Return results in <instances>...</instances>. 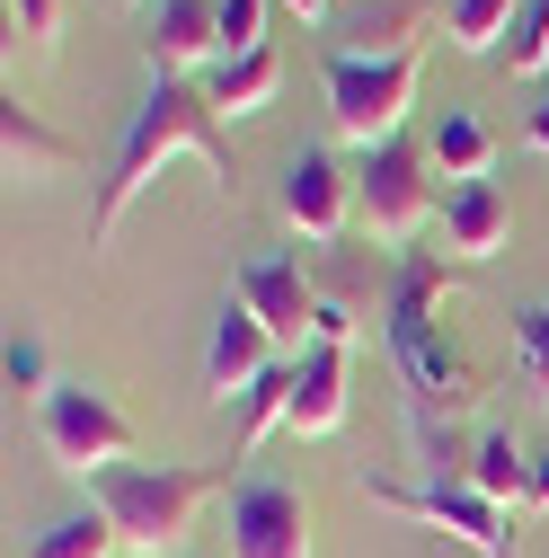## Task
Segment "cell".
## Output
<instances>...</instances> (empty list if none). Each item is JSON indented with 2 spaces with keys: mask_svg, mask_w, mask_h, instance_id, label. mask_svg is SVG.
Instances as JSON below:
<instances>
[{
  "mask_svg": "<svg viewBox=\"0 0 549 558\" xmlns=\"http://www.w3.org/2000/svg\"><path fill=\"white\" fill-rule=\"evenodd\" d=\"M514 373H523V390L549 408V302L514 311Z\"/></svg>",
  "mask_w": 549,
  "mask_h": 558,
  "instance_id": "24",
  "label": "cell"
},
{
  "mask_svg": "<svg viewBox=\"0 0 549 558\" xmlns=\"http://www.w3.org/2000/svg\"><path fill=\"white\" fill-rule=\"evenodd\" d=\"M514 10H523V0H443V36H452V53H505Z\"/></svg>",
  "mask_w": 549,
  "mask_h": 558,
  "instance_id": "19",
  "label": "cell"
},
{
  "mask_svg": "<svg viewBox=\"0 0 549 558\" xmlns=\"http://www.w3.org/2000/svg\"><path fill=\"white\" fill-rule=\"evenodd\" d=\"M107 549H124L115 541V523L89 506V514H62V523H45L36 541H27V558H107Z\"/></svg>",
  "mask_w": 549,
  "mask_h": 558,
  "instance_id": "22",
  "label": "cell"
},
{
  "mask_svg": "<svg viewBox=\"0 0 549 558\" xmlns=\"http://www.w3.org/2000/svg\"><path fill=\"white\" fill-rule=\"evenodd\" d=\"M0 151H10V178H53V169H72V143H62L53 124H36V107H0Z\"/></svg>",
  "mask_w": 549,
  "mask_h": 558,
  "instance_id": "17",
  "label": "cell"
},
{
  "mask_svg": "<svg viewBox=\"0 0 549 558\" xmlns=\"http://www.w3.org/2000/svg\"><path fill=\"white\" fill-rule=\"evenodd\" d=\"M213 10H222V62L266 45V0H213Z\"/></svg>",
  "mask_w": 549,
  "mask_h": 558,
  "instance_id": "26",
  "label": "cell"
},
{
  "mask_svg": "<svg viewBox=\"0 0 549 558\" xmlns=\"http://www.w3.org/2000/svg\"><path fill=\"white\" fill-rule=\"evenodd\" d=\"M505 62L532 81V72H549V0H523L514 10V36H505Z\"/></svg>",
  "mask_w": 549,
  "mask_h": 558,
  "instance_id": "25",
  "label": "cell"
},
{
  "mask_svg": "<svg viewBox=\"0 0 549 558\" xmlns=\"http://www.w3.org/2000/svg\"><path fill=\"white\" fill-rule=\"evenodd\" d=\"M222 116H213V98H204L195 81H151L143 89V107H133V124H124V143H115V160H107V178H98V204H89V248H107L115 240V222H124V204L151 186V169H169L178 151L186 160H204L213 169V186L231 195V151H222V133H213Z\"/></svg>",
  "mask_w": 549,
  "mask_h": 558,
  "instance_id": "2",
  "label": "cell"
},
{
  "mask_svg": "<svg viewBox=\"0 0 549 558\" xmlns=\"http://www.w3.org/2000/svg\"><path fill=\"white\" fill-rule=\"evenodd\" d=\"M274 364H284V355H274V337L257 328V311H248V302H222V311H213V337H204V390L231 408V399H248V381H266Z\"/></svg>",
  "mask_w": 549,
  "mask_h": 558,
  "instance_id": "12",
  "label": "cell"
},
{
  "mask_svg": "<svg viewBox=\"0 0 549 558\" xmlns=\"http://www.w3.org/2000/svg\"><path fill=\"white\" fill-rule=\"evenodd\" d=\"M143 62H151V81H204L222 62V10L213 0H151Z\"/></svg>",
  "mask_w": 549,
  "mask_h": 558,
  "instance_id": "11",
  "label": "cell"
},
{
  "mask_svg": "<svg viewBox=\"0 0 549 558\" xmlns=\"http://www.w3.org/2000/svg\"><path fill=\"white\" fill-rule=\"evenodd\" d=\"M505 240H514V195L497 178H469L443 195V248L452 257H497Z\"/></svg>",
  "mask_w": 549,
  "mask_h": 558,
  "instance_id": "13",
  "label": "cell"
},
{
  "mask_svg": "<svg viewBox=\"0 0 549 558\" xmlns=\"http://www.w3.org/2000/svg\"><path fill=\"white\" fill-rule=\"evenodd\" d=\"M195 89L213 98V116H257L274 89H284V62H274V45H257V53H231V62H213V72H204Z\"/></svg>",
  "mask_w": 549,
  "mask_h": 558,
  "instance_id": "15",
  "label": "cell"
},
{
  "mask_svg": "<svg viewBox=\"0 0 549 558\" xmlns=\"http://www.w3.org/2000/svg\"><path fill=\"white\" fill-rule=\"evenodd\" d=\"M373 487V506H390V514H417V523H435L443 541H461V549H478V558H514V532H505V506H488L469 478H364Z\"/></svg>",
  "mask_w": 549,
  "mask_h": 558,
  "instance_id": "7",
  "label": "cell"
},
{
  "mask_svg": "<svg viewBox=\"0 0 549 558\" xmlns=\"http://www.w3.org/2000/svg\"><path fill=\"white\" fill-rule=\"evenodd\" d=\"M36 444H45L53 470L98 478V470H115V461L133 452V416H124L107 390H89V381H53V390L36 399Z\"/></svg>",
  "mask_w": 549,
  "mask_h": 558,
  "instance_id": "5",
  "label": "cell"
},
{
  "mask_svg": "<svg viewBox=\"0 0 549 558\" xmlns=\"http://www.w3.org/2000/svg\"><path fill=\"white\" fill-rule=\"evenodd\" d=\"M293 435H337L346 426V345H310L293 355Z\"/></svg>",
  "mask_w": 549,
  "mask_h": 558,
  "instance_id": "14",
  "label": "cell"
},
{
  "mask_svg": "<svg viewBox=\"0 0 549 558\" xmlns=\"http://www.w3.org/2000/svg\"><path fill=\"white\" fill-rule=\"evenodd\" d=\"M488 506H514V497H532V461L514 452V435H478V452H469V470H461Z\"/></svg>",
  "mask_w": 549,
  "mask_h": 558,
  "instance_id": "21",
  "label": "cell"
},
{
  "mask_svg": "<svg viewBox=\"0 0 549 558\" xmlns=\"http://www.w3.org/2000/svg\"><path fill=\"white\" fill-rule=\"evenodd\" d=\"M426 151H435V169H443L452 186H469V178H488V169H497V133L478 124L469 107H443L435 133H426Z\"/></svg>",
  "mask_w": 549,
  "mask_h": 558,
  "instance_id": "16",
  "label": "cell"
},
{
  "mask_svg": "<svg viewBox=\"0 0 549 558\" xmlns=\"http://www.w3.org/2000/svg\"><path fill=\"white\" fill-rule=\"evenodd\" d=\"M231 302L257 311V328L274 337V355H310V319H319V284L302 275V257H248L231 266Z\"/></svg>",
  "mask_w": 549,
  "mask_h": 558,
  "instance_id": "8",
  "label": "cell"
},
{
  "mask_svg": "<svg viewBox=\"0 0 549 558\" xmlns=\"http://www.w3.org/2000/svg\"><path fill=\"white\" fill-rule=\"evenodd\" d=\"M443 284H452L443 248H407L390 266V293H381V337H390V364H399V390H407V435H417L426 470L435 478H461L452 470V444L435 435V416H443V426L469 416L478 408V373L461 364V345L443 337Z\"/></svg>",
  "mask_w": 549,
  "mask_h": 558,
  "instance_id": "1",
  "label": "cell"
},
{
  "mask_svg": "<svg viewBox=\"0 0 549 558\" xmlns=\"http://www.w3.org/2000/svg\"><path fill=\"white\" fill-rule=\"evenodd\" d=\"M274 204H284V222H293L302 240L337 248V240H346V222H355V178L337 169V151H293Z\"/></svg>",
  "mask_w": 549,
  "mask_h": 558,
  "instance_id": "10",
  "label": "cell"
},
{
  "mask_svg": "<svg viewBox=\"0 0 549 558\" xmlns=\"http://www.w3.org/2000/svg\"><path fill=\"white\" fill-rule=\"evenodd\" d=\"M426 0H364V19H355V53H417L426 45Z\"/></svg>",
  "mask_w": 549,
  "mask_h": 558,
  "instance_id": "18",
  "label": "cell"
},
{
  "mask_svg": "<svg viewBox=\"0 0 549 558\" xmlns=\"http://www.w3.org/2000/svg\"><path fill=\"white\" fill-rule=\"evenodd\" d=\"M417 81H426V45L417 53H355V45H328V124L346 143L381 151L399 143L407 107H417Z\"/></svg>",
  "mask_w": 549,
  "mask_h": 558,
  "instance_id": "4",
  "label": "cell"
},
{
  "mask_svg": "<svg viewBox=\"0 0 549 558\" xmlns=\"http://www.w3.org/2000/svg\"><path fill=\"white\" fill-rule=\"evenodd\" d=\"M284 10H302V19H328V0H284Z\"/></svg>",
  "mask_w": 549,
  "mask_h": 558,
  "instance_id": "31",
  "label": "cell"
},
{
  "mask_svg": "<svg viewBox=\"0 0 549 558\" xmlns=\"http://www.w3.org/2000/svg\"><path fill=\"white\" fill-rule=\"evenodd\" d=\"M523 143H532V151H540V160H549V89H540V98H532V124H523Z\"/></svg>",
  "mask_w": 549,
  "mask_h": 558,
  "instance_id": "29",
  "label": "cell"
},
{
  "mask_svg": "<svg viewBox=\"0 0 549 558\" xmlns=\"http://www.w3.org/2000/svg\"><path fill=\"white\" fill-rule=\"evenodd\" d=\"M10 390H36V399L53 390V381H45V345H36V337H10Z\"/></svg>",
  "mask_w": 549,
  "mask_h": 558,
  "instance_id": "28",
  "label": "cell"
},
{
  "mask_svg": "<svg viewBox=\"0 0 549 558\" xmlns=\"http://www.w3.org/2000/svg\"><path fill=\"white\" fill-rule=\"evenodd\" d=\"M231 558H310V506L293 478L231 487Z\"/></svg>",
  "mask_w": 549,
  "mask_h": 558,
  "instance_id": "9",
  "label": "cell"
},
{
  "mask_svg": "<svg viewBox=\"0 0 549 558\" xmlns=\"http://www.w3.org/2000/svg\"><path fill=\"white\" fill-rule=\"evenodd\" d=\"M213 487H231V470H186V461H115V470H98L89 478V506L115 523V541L124 549H143V558H160V549H178L186 541V523H195V506L213 497Z\"/></svg>",
  "mask_w": 549,
  "mask_h": 558,
  "instance_id": "3",
  "label": "cell"
},
{
  "mask_svg": "<svg viewBox=\"0 0 549 558\" xmlns=\"http://www.w3.org/2000/svg\"><path fill=\"white\" fill-rule=\"evenodd\" d=\"M523 506H549V461L532 470V497H523Z\"/></svg>",
  "mask_w": 549,
  "mask_h": 558,
  "instance_id": "30",
  "label": "cell"
},
{
  "mask_svg": "<svg viewBox=\"0 0 549 558\" xmlns=\"http://www.w3.org/2000/svg\"><path fill=\"white\" fill-rule=\"evenodd\" d=\"M435 151L426 143H381V151H364V169H355V214H364V231L381 240V248H399L407 257V240H417L426 222H435Z\"/></svg>",
  "mask_w": 549,
  "mask_h": 558,
  "instance_id": "6",
  "label": "cell"
},
{
  "mask_svg": "<svg viewBox=\"0 0 549 558\" xmlns=\"http://www.w3.org/2000/svg\"><path fill=\"white\" fill-rule=\"evenodd\" d=\"M10 27H19L36 53H53V45H62V0H10Z\"/></svg>",
  "mask_w": 549,
  "mask_h": 558,
  "instance_id": "27",
  "label": "cell"
},
{
  "mask_svg": "<svg viewBox=\"0 0 549 558\" xmlns=\"http://www.w3.org/2000/svg\"><path fill=\"white\" fill-rule=\"evenodd\" d=\"M284 416H293V364H274L266 381H248V399H240V452H257V435L266 426H284Z\"/></svg>",
  "mask_w": 549,
  "mask_h": 558,
  "instance_id": "23",
  "label": "cell"
},
{
  "mask_svg": "<svg viewBox=\"0 0 549 558\" xmlns=\"http://www.w3.org/2000/svg\"><path fill=\"white\" fill-rule=\"evenodd\" d=\"M364 319H373V311H364V275H355V257H346V266H337L328 284H319L310 345H355V337H364Z\"/></svg>",
  "mask_w": 549,
  "mask_h": 558,
  "instance_id": "20",
  "label": "cell"
}]
</instances>
